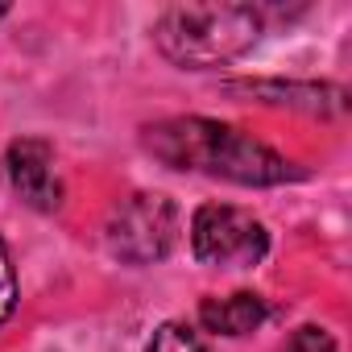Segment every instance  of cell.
Wrapping results in <instances>:
<instances>
[{
	"mask_svg": "<svg viewBox=\"0 0 352 352\" xmlns=\"http://www.w3.org/2000/svg\"><path fill=\"white\" fill-rule=\"evenodd\" d=\"M265 30L253 5H174L153 25V46L183 71H212L257 46Z\"/></svg>",
	"mask_w": 352,
	"mask_h": 352,
	"instance_id": "7a4b0ae2",
	"label": "cell"
},
{
	"mask_svg": "<svg viewBox=\"0 0 352 352\" xmlns=\"http://www.w3.org/2000/svg\"><path fill=\"white\" fill-rule=\"evenodd\" d=\"M191 253L216 270H253L270 253V232L245 208L204 204L191 220Z\"/></svg>",
	"mask_w": 352,
	"mask_h": 352,
	"instance_id": "277c9868",
	"label": "cell"
},
{
	"mask_svg": "<svg viewBox=\"0 0 352 352\" xmlns=\"http://www.w3.org/2000/svg\"><path fill=\"white\" fill-rule=\"evenodd\" d=\"M145 352H212V348H208L204 336H199L195 327H187V323H162V327L153 331V340H149Z\"/></svg>",
	"mask_w": 352,
	"mask_h": 352,
	"instance_id": "ba28073f",
	"label": "cell"
},
{
	"mask_svg": "<svg viewBox=\"0 0 352 352\" xmlns=\"http://www.w3.org/2000/svg\"><path fill=\"white\" fill-rule=\"evenodd\" d=\"M5 13H9V5H0V17H5Z\"/></svg>",
	"mask_w": 352,
	"mask_h": 352,
	"instance_id": "8fae6325",
	"label": "cell"
},
{
	"mask_svg": "<svg viewBox=\"0 0 352 352\" xmlns=\"http://www.w3.org/2000/svg\"><path fill=\"white\" fill-rule=\"evenodd\" d=\"M104 241H108L112 257H120L129 265H153L179 241V208H174L170 195L137 191L108 212Z\"/></svg>",
	"mask_w": 352,
	"mask_h": 352,
	"instance_id": "3957f363",
	"label": "cell"
},
{
	"mask_svg": "<svg viewBox=\"0 0 352 352\" xmlns=\"http://www.w3.org/2000/svg\"><path fill=\"white\" fill-rule=\"evenodd\" d=\"M265 315H270V302L253 290H236V294L199 302V323L216 336H249L253 327L265 323Z\"/></svg>",
	"mask_w": 352,
	"mask_h": 352,
	"instance_id": "52a82bcc",
	"label": "cell"
},
{
	"mask_svg": "<svg viewBox=\"0 0 352 352\" xmlns=\"http://www.w3.org/2000/svg\"><path fill=\"white\" fill-rule=\"evenodd\" d=\"M278 352H336V340L323 331V327H315V323H307V327H298V331H290L282 344H278Z\"/></svg>",
	"mask_w": 352,
	"mask_h": 352,
	"instance_id": "9c48e42d",
	"label": "cell"
},
{
	"mask_svg": "<svg viewBox=\"0 0 352 352\" xmlns=\"http://www.w3.org/2000/svg\"><path fill=\"white\" fill-rule=\"evenodd\" d=\"M232 96H257L265 104H282V108H302L315 116H331L348 108V91L331 87V83H228Z\"/></svg>",
	"mask_w": 352,
	"mask_h": 352,
	"instance_id": "8992f818",
	"label": "cell"
},
{
	"mask_svg": "<svg viewBox=\"0 0 352 352\" xmlns=\"http://www.w3.org/2000/svg\"><path fill=\"white\" fill-rule=\"evenodd\" d=\"M141 141L170 170H199V174L228 179L241 187H278V183L302 179V170H294V162H286L265 141H257L232 124L208 120V116L157 120L145 129Z\"/></svg>",
	"mask_w": 352,
	"mask_h": 352,
	"instance_id": "6da1fadb",
	"label": "cell"
},
{
	"mask_svg": "<svg viewBox=\"0 0 352 352\" xmlns=\"http://www.w3.org/2000/svg\"><path fill=\"white\" fill-rule=\"evenodd\" d=\"M17 311V274H13V257L9 245L0 241V327L9 323V315Z\"/></svg>",
	"mask_w": 352,
	"mask_h": 352,
	"instance_id": "30bf717a",
	"label": "cell"
},
{
	"mask_svg": "<svg viewBox=\"0 0 352 352\" xmlns=\"http://www.w3.org/2000/svg\"><path fill=\"white\" fill-rule=\"evenodd\" d=\"M5 179L13 195L34 212H58L63 208V183L54 174V149L42 137H21L5 153Z\"/></svg>",
	"mask_w": 352,
	"mask_h": 352,
	"instance_id": "5b68a950",
	"label": "cell"
}]
</instances>
